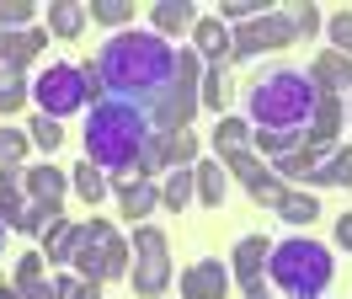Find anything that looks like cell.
<instances>
[{"mask_svg": "<svg viewBox=\"0 0 352 299\" xmlns=\"http://www.w3.org/2000/svg\"><path fill=\"white\" fill-rule=\"evenodd\" d=\"M198 102H203V107H214V112L230 102V70H224V64H208V70H203V91H198Z\"/></svg>", "mask_w": 352, "mask_h": 299, "instance_id": "obj_26", "label": "cell"}, {"mask_svg": "<svg viewBox=\"0 0 352 299\" xmlns=\"http://www.w3.org/2000/svg\"><path fill=\"white\" fill-rule=\"evenodd\" d=\"M27 155V134L22 128H0V166H22Z\"/></svg>", "mask_w": 352, "mask_h": 299, "instance_id": "obj_33", "label": "cell"}, {"mask_svg": "<svg viewBox=\"0 0 352 299\" xmlns=\"http://www.w3.org/2000/svg\"><path fill=\"white\" fill-rule=\"evenodd\" d=\"M43 262H48V256H38V251L16 256V289H27V283H38V278H43Z\"/></svg>", "mask_w": 352, "mask_h": 299, "instance_id": "obj_38", "label": "cell"}, {"mask_svg": "<svg viewBox=\"0 0 352 299\" xmlns=\"http://www.w3.org/2000/svg\"><path fill=\"white\" fill-rule=\"evenodd\" d=\"M342 96H320V107H315V118H309V134H305V145L309 150H331L336 145V134H342Z\"/></svg>", "mask_w": 352, "mask_h": 299, "instance_id": "obj_13", "label": "cell"}, {"mask_svg": "<svg viewBox=\"0 0 352 299\" xmlns=\"http://www.w3.org/2000/svg\"><path fill=\"white\" fill-rule=\"evenodd\" d=\"M309 81L320 85L326 96H342V91H352V59L336 54V48H326V54H315V64H309Z\"/></svg>", "mask_w": 352, "mask_h": 299, "instance_id": "obj_12", "label": "cell"}, {"mask_svg": "<svg viewBox=\"0 0 352 299\" xmlns=\"http://www.w3.org/2000/svg\"><path fill=\"white\" fill-rule=\"evenodd\" d=\"M315 187H352V145H331L320 155V166L309 171Z\"/></svg>", "mask_w": 352, "mask_h": 299, "instance_id": "obj_14", "label": "cell"}, {"mask_svg": "<svg viewBox=\"0 0 352 299\" xmlns=\"http://www.w3.org/2000/svg\"><path fill=\"white\" fill-rule=\"evenodd\" d=\"M171 283V246L155 225L133 230V294L139 299H160Z\"/></svg>", "mask_w": 352, "mask_h": 299, "instance_id": "obj_8", "label": "cell"}, {"mask_svg": "<svg viewBox=\"0 0 352 299\" xmlns=\"http://www.w3.org/2000/svg\"><path fill=\"white\" fill-rule=\"evenodd\" d=\"M272 256V246H267L262 235H245L241 246H235V256H230V278H241V283H256L262 278V262Z\"/></svg>", "mask_w": 352, "mask_h": 299, "instance_id": "obj_17", "label": "cell"}, {"mask_svg": "<svg viewBox=\"0 0 352 299\" xmlns=\"http://www.w3.org/2000/svg\"><path fill=\"white\" fill-rule=\"evenodd\" d=\"M91 17L107 21V27H123V21L133 17V6H129V0H96V6H91Z\"/></svg>", "mask_w": 352, "mask_h": 299, "instance_id": "obj_34", "label": "cell"}, {"mask_svg": "<svg viewBox=\"0 0 352 299\" xmlns=\"http://www.w3.org/2000/svg\"><path fill=\"white\" fill-rule=\"evenodd\" d=\"M150 139H155L150 107H133V102L107 96V102L91 107V118H86V161L102 166L112 182L129 176V171H139V155H144Z\"/></svg>", "mask_w": 352, "mask_h": 299, "instance_id": "obj_2", "label": "cell"}, {"mask_svg": "<svg viewBox=\"0 0 352 299\" xmlns=\"http://www.w3.org/2000/svg\"><path fill=\"white\" fill-rule=\"evenodd\" d=\"M65 187H69V171L48 166V161L27 171V192H32V198H43V203H65Z\"/></svg>", "mask_w": 352, "mask_h": 299, "instance_id": "obj_18", "label": "cell"}, {"mask_svg": "<svg viewBox=\"0 0 352 299\" xmlns=\"http://www.w3.org/2000/svg\"><path fill=\"white\" fill-rule=\"evenodd\" d=\"M288 43H294L288 11H262V17L241 21V27L230 32V59H256L267 48H288Z\"/></svg>", "mask_w": 352, "mask_h": 299, "instance_id": "obj_9", "label": "cell"}, {"mask_svg": "<svg viewBox=\"0 0 352 299\" xmlns=\"http://www.w3.org/2000/svg\"><path fill=\"white\" fill-rule=\"evenodd\" d=\"M224 294H230V267H219L214 256L182 267V299H224Z\"/></svg>", "mask_w": 352, "mask_h": 299, "instance_id": "obj_10", "label": "cell"}, {"mask_svg": "<svg viewBox=\"0 0 352 299\" xmlns=\"http://www.w3.org/2000/svg\"><path fill=\"white\" fill-rule=\"evenodd\" d=\"M160 155H166V166H192L198 161V139L187 128H160Z\"/></svg>", "mask_w": 352, "mask_h": 299, "instance_id": "obj_22", "label": "cell"}, {"mask_svg": "<svg viewBox=\"0 0 352 299\" xmlns=\"http://www.w3.org/2000/svg\"><path fill=\"white\" fill-rule=\"evenodd\" d=\"M256 17V0H224L219 6V21H235V27H241V21H251Z\"/></svg>", "mask_w": 352, "mask_h": 299, "instance_id": "obj_39", "label": "cell"}, {"mask_svg": "<svg viewBox=\"0 0 352 299\" xmlns=\"http://www.w3.org/2000/svg\"><path fill=\"white\" fill-rule=\"evenodd\" d=\"M32 96H38V112L43 118H69V112H80L91 102V85H86V70L80 64H48L43 75L32 81Z\"/></svg>", "mask_w": 352, "mask_h": 299, "instance_id": "obj_7", "label": "cell"}, {"mask_svg": "<svg viewBox=\"0 0 352 299\" xmlns=\"http://www.w3.org/2000/svg\"><path fill=\"white\" fill-rule=\"evenodd\" d=\"M245 299H272V289H267L262 278H256V283H245Z\"/></svg>", "mask_w": 352, "mask_h": 299, "instance_id": "obj_42", "label": "cell"}, {"mask_svg": "<svg viewBox=\"0 0 352 299\" xmlns=\"http://www.w3.org/2000/svg\"><path fill=\"white\" fill-rule=\"evenodd\" d=\"M198 91H203V70H198V48H176V75L166 85V96L150 107L155 128H187L198 112Z\"/></svg>", "mask_w": 352, "mask_h": 299, "instance_id": "obj_6", "label": "cell"}, {"mask_svg": "<svg viewBox=\"0 0 352 299\" xmlns=\"http://www.w3.org/2000/svg\"><path fill=\"white\" fill-rule=\"evenodd\" d=\"M267 273H272V289H283L288 299H320L331 289V251L320 240H305V235H294L283 246H272L267 256Z\"/></svg>", "mask_w": 352, "mask_h": 299, "instance_id": "obj_4", "label": "cell"}, {"mask_svg": "<svg viewBox=\"0 0 352 299\" xmlns=\"http://www.w3.org/2000/svg\"><path fill=\"white\" fill-rule=\"evenodd\" d=\"M69 267H75V278H91V283H102V278H129V240L112 230L107 219H86V225H75Z\"/></svg>", "mask_w": 352, "mask_h": 299, "instance_id": "obj_5", "label": "cell"}, {"mask_svg": "<svg viewBox=\"0 0 352 299\" xmlns=\"http://www.w3.org/2000/svg\"><path fill=\"white\" fill-rule=\"evenodd\" d=\"M336 240L352 251V214H342V219H336Z\"/></svg>", "mask_w": 352, "mask_h": 299, "instance_id": "obj_41", "label": "cell"}, {"mask_svg": "<svg viewBox=\"0 0 352 299\" xmlns=\"http://www.w3.org/2000/svg\"><path fill=\"white\" fill-rule=\"evenodd\" d=\"M43 32L38 27H27V32H0V70H22V64H32V54L43 48Z\"/></svg>", "mask_w": 352, "mask_h": 299, "instance_id": "obj_16", "label": "cell"}, {"mask_svg": "<svg viewBox=\"0 0 352 299\" xmlns=\"http://www.w3.org/2000/svg\"><path fill=\"white\" fill-rule=\"evenodd\" d=\"M69 182H75V192H80V198H86L91 209H96V203H102V198H107V192H112V182H107V171H102V166H91V161H80V166L69 171Z\"/></svg>", "mask_w": 352, "mask_h": 299, "instance_id": "obj_21", "label": "cell"}, {"mask_svg": "<svg viewBox=\"0 0 352 299\" xmlns=\"http://www.w3.org/2000/svg\"><path fill=\"white\" fill-rule=\"evenodd\" d=\"M86 6H75V0H59V6H48V27L59 32V38H75L80 27H86Z\"/></svg>", "mask_w": 352, "mask_h": 299, "instance_id": "obj_24", "label": "cell"}, {"mask_svg": "<svg viewBox=\"0 0 352 299\" xmlns=\"http://www.w3.org/2000/svg\"><path fill=\"white\" fill-rule=\"evenodd\" d=\"M192 27H198V11H192L187 0H160V6H155V32H160V38L192 32Z\"/></svg>", "mask_w": 352, "mask_h": 299, "instance_id": "obj_20", "label": "cell"}, {"mask_svg": "<svg viewBox=\"0 0 352 299\" xmlns=\"http://www.w3.org/2000/svg\"><path fill=\"white\" fill-rule=\"evenodd\" d=\"M0 246H6V219H0Z\"/></svg>", "mask_w": 352, "mask_h": 299, "instance_id": "obj_44", "label": "cell"}, {"mask_svg": "<svg viewBox=\"0 0 352 299\" xmlns=\"http://www.w3.org/2000/svg\"><path fill=\"white\" fill-rule=\"evenodd\" d=\"M32 17H38L32 0H0V32H27Z\"/></svg>", "mask_w": 352, "mask_h": 299, "instance_id": "obj_28", "label": "cell"}, {"mask_svg": "<svg viewBox=\"0 0 352 299\" xmlns=\"http://www.w3.org/2000/svg\"><path fill=\"white\" fill-rule=\"evenodd\" d=\"M326 32H331V43H336V54H347V59H352V11L331 17V21H326Z\"/></svg>", "mask_w": 352, "mask_h": 299, "instance_id": "obj_35", "label": "cell"}, {"mask_svg": "<svg viewBox=\"0 0 352 299\" xmlns=\"http://www.w3.org/2000/svg\"><path fill=\"white\" fill-rule=\"evenodd\" d=\"M288 21H294V38H315V32H320L315 6H294V11H288Z\"/></svg>", "mask_w": 352, "mask_h": 299, "instance_id": "obj_37", "label": "cell"}, {"mask_svg": "<svg viewBox=\"0 0 352 299\" xmlns=\"http://www.w3.org/2000/svg\"><path fill=\"white\" fill-rule=\"evenodd\" d=\"M251 139H256V134H251V123H245V118H219L214 150H219V155H230V150H251Z\"/></svg>", "mask_w": 352, "mask_h": 299, "instance_id": "obj_25", "label": "cell"}, {"mask_svg": "<svg viewBox=\"0 0 352 299\" xmlns=\"http://www.w3.org/2000/svg\"><path fill=\"white\" fill-rule=\"evenodd\" d=\"M22 187L27 182H0V219H6V225H22V214H27Z\"/></svg>", "mask_w": 352, "mask_h": 299, "instance_id": "obj_31", "label": "cell"}, {"mask_svg": "<svg viewBox=\"0 0 352 299\" xmlns=\"http://www.w3.org/2000/svg\"><path fill=\"white\" fill-rule=\"evenodd\" d=\"M22 299H65V289H59V278H38V283H27V289H16Z\"/></svg>", "mask_w": 352, "mask_h": 299, "instance_id": "obj_40", "label": "cell"}, {"mask_svg": "<svg viewBox=\"0 0 352 299\" xmlns=\"http://www.w3.org/2000/svg\"><path fill=\"white\" fill-rule=\"evenodd\" d=\"M27 91L32 85L22 81V70H0V112H16L27 102Z\"/></svg>", "mask_w": 352, "mask_h": 299, "instance_id": "obj_29", "label": "cell"}, {"mask_svg": "<svg viewBox=\"0 0 352 299\" xmlns=\"http://www.w3.org/2000/svg\"><path fill=\"white\" fill-rule=\"evenodd\" d=\"M0 299H22V294H16V289H6V283H0Z\"/></svg>", "mask_w": 352, "mask_h": 299, "instance_id": "obj_43", "label": "cell"}, {"mask_svg": "<svg viewBox=\"0 0 352 299\" xmlns=\"http://www.w3.org/2000/svg\"><path fill=\"white\" fill-rule=\"evenodd\" d=\"M27 139H32L38 150H48V155H54V150H59V139H65V128L54 123V118H43V112H38V118H32V128H27Z\"/></svg>", "mask_w": 352, "mask_h": 299, "instance_id": "obj_32", "label": "cell"}, {"mask_svg": "<svg viewBox=\"0 0 352 299\" xmlns=\"http://www.w3.org/2000/svg\"><path fill=\"white\" fill-rule=\"evenodd\" d=\"M107 182H112V176H107ZM112 187H118L123 219H144V214H155V203H160V187H155L150 176H118Z\"/></svg>", "mask_w": 352, "mask_h": 299, "instance_id": "obj_11", "label": "cell"}, {"mask_svg": "<svg viewBox=\"0 0 352 299\" xmlns=\"http://www.w3.org/2000/svg\"><path fill=\"white\" fill-rule=\"evenodd\" d=\"M347 118H352V107H347Z\"/></svg>", "mask_w": 352, "mask_h": 299, "instance_id": "obj_45", "label": "cell"}, {"mask_svg": "<svg viewBox=\"0 0 352 299\" xmlns=\"http://www.w3.org/2000/svg\"><path fill=\"white\" fill-rule=\"evenodd\" d=\"M59 289H65V299H102V283H91V278L59 273Z\"/></svg>", "mask_w": 352, "mask_h": 299, "instance_id": "obj_36", "label": "cell"}, {"mask_svg": "<svg viewBox=\"0 0 352 299\" xmlns=\"http://www.w3.org/2000/svg\"><path fill=\"white\" fill-rule=\"evenodd\" d=\"M192 192H198V176H192V166H171L166 171V187H160V203L171 214H182L187 203H192Z\"/></svg>", "mask_w": 352, "mask_h": 299, "instance_id": "obj_19", "label": "cell"}, {"mask_svg": "<svg viewBox=\"0 0 352 299\" xmlns=\"http://www.w3.org/2000/svg\"><path fill=\"white\" fill-rule=\"evenodd\" d=\"M320 85L309 81V70H267L262 81L245 91V112H251V123L262 128V134H309V118H315V107H320Z\"/></svg>", "mask_w": 352, "mask_h": 299, "instance_id": "obj_3", "label": "cell"}, {"mask_svg": "<svg viewBox=\"0 0 352 299\" xmlns=\"http://www.w3.org/2000/svg\"><path fill=\"white\" fill-rule=\"evenodd\" d=\"M192 176H198V203L219 209V203H224V176H230V171H224L219 161H198V166H192Z\"/></svg>", "mask_w": 352, "mask_h": 299, "instance_id": "obj_23", "label": "cell"}, {"mask_svg": "<svg viewBox=\"0 0 352 299\" xmlns=\"http://www.w3.org/2000/svg\"><path fill=\"white\" fill-rule=\"evenodd\" d=\"M192 48H198L208 64H224V59H230V27H224L219 17H198V27H192Z\"/></svg>", "mask_w": 352, "mask_h": 299, "instance_id": "obj_15", "label": "cell"}, {"mask_svg": "<svg viewBox=\"0 0 352 299\" xmlns=\"http://www.w3.org/2000/svg\"><path fill=\"white\" fill-rule=\"evenodd\" d=\"M278 214H283L288 225H309V219L320 214V203H315V192H283V203H278Z\"/></svg>", "mask_w": 352, "mask_h": 299, "instance_id": "obj_27", "label": "cell"}, {"mask_svg": "<svg viewBox=\"0 0 352 299\" xmlns=\"http://www.w3.org/2000/svg\"><path fill=\"white\" fill-rule=\"evenodd\" d=\"M96 75L107 85V96L155 107L176 75V48L160 32H112L96 54Z\"/></svg>", "mask_w": 352, "mask_h": 299, "instance_id": "obj_1", "label": "cell"}, {"mask_svg": "<svg viewBox=\"0 0 352 299\" xmlns=\"http://www.w3.org/2000/svg\"><path fill=\"white\" fill-rule=\"evenodd\" d=\"M43 240H48V267H59V262H69V246H75V225H69V219H59V225H54Z\"/></svg>", "mask_w": 352, "mask_h": 299, "instance_id": "obj_30", "label": "cell"}]
</instances>
